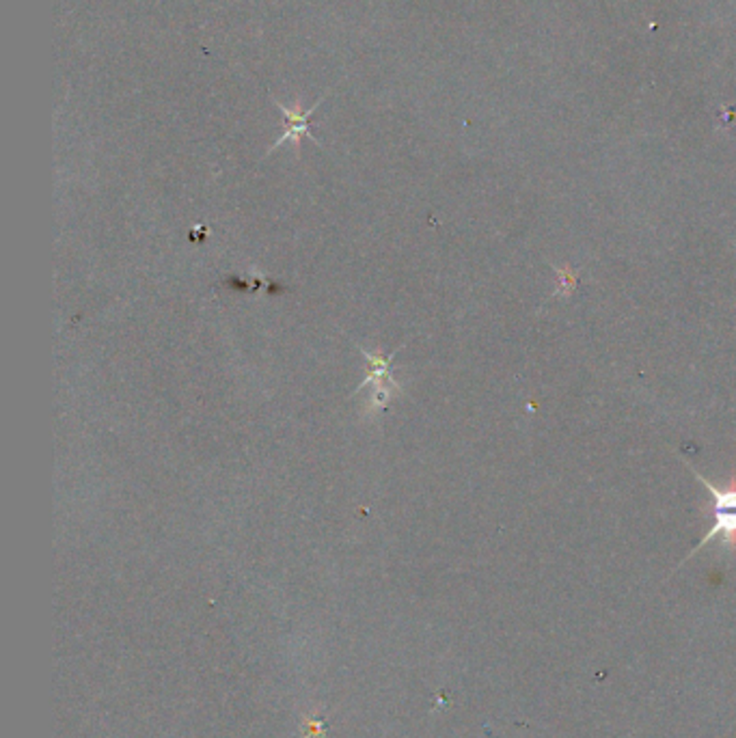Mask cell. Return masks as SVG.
Returning a JSON list of instances; mask_svg holds the SVG:
<instances>
[{
  "label": "cell",
  "mask_w": 736,
  "mask_h": 738,
  "mask_svg": "<svg viewBox=\"0 0 736 738\" xmlns=\"http://www.w3.org/2000/svg\"><path fill=\"white\" fill-rule=\"evenodd\" d=\"M680 460H683V457H680ZM683 462L689 466V471L694 473L695 480H698L700 484H704V488L709 490V495H710L709 505L702 510V514L710 519V529H709V534L700 540L698 546L686 555V559L694 557L700 549H704L706 544L713 542L717 535L721 538V549L730 550V553H736V475L730 477L725 486H715V484H710L704 475H700L698 471L691 466V462H686V460Z\"/></svg>",
  "instance_id": "obj_1"
},
{
  "label": "cell",
  "mask_w": 736,
  "mask_h": 738,
  "mask_svg": "<svg viewBox=\"0 0 736 738\" xmlns=\"http://www.w3.org/2000/svg\"><path fill=\"white\" fill-rule=\"evenodd\" d=\"M359 348L361 357L365 358L367 365H370V372H367V378L361 382L359 387H356V391L352 393V396H356V393H361L363 388H367L370 385H374V396H372L370 404L374 408H385L387 402H389L391 393L395 391L397 387V381L394 378V369H391V363H394V358L397 357V352H400V348L389 354V357H382V354H374L370 352L367 348L363 346H356Z\"/></svg>",
  "instance_id": "obj_2"
},
{
  "label": "cell",
  "mask_w": 736,
  "mask_h": 738,
  "mask_svg": "<svg viewBox=\"0 0 736 738\" xmlns=\"http://www.w3.org/2000/svg\"><path fill=\"white\" fill-rule=\"evenodd\" d=\"M324 97L326 96H322L320 100L316 102V104H313L311 108H309V111H305V112H301V108H298V104L294 106V108H288V106H283L281 102H277V100H272V104L279 108V111L283 112V117H286V132H283V136L281 139H277L274 141V145L270 147L268 150V154L266 156H270L272 154L274 150H277V147H281L283 142H294V147H296V151H301V141H303V136H309L311 135V117H313V112L318 111V108H320V104L324 102ZM309 139H311V136H309ZM313 141V139H311ZM316 142V141H313Z\"/></svg>",
  "instance_id": "obj_3"
},
{
  "label": "cell",
  "mask_w": 736,
  "mask_h": 738,
  "mask_svg": "<svg viewBox=\"0 0 736 738\" xmlns=\"http://www.w3.org/2000/svg\"><path fill=\"white\" fill-rule=\"evenodd\" d=\"M320 734V727H318V721H309L307 723V738H316Z\"/></svg>",
  "instance_id": "obj_4"
}]
</instances>
